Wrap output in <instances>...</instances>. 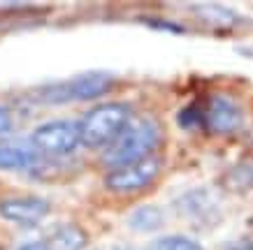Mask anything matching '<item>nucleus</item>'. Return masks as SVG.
Wrapping results in <instances>:
<instances>
[{
  "mask_svg": "<svg viewBox=\"0 0 253 250\" xmlns=\"http://www.w3.org/2000/svg\"><path fill=\"white\" fill-rule=\"evenodd\" d=\"M161 142V130L151 118H132L123 135L102 153V162L112 169L151 158Z\"/></svg>",
  "mask_w": 253,
  "mask_h": 250,
  "instance_id": "1",
  "label": "nucleus"
},
{
  "mask_svg": "<svg viewBox=\"0 0 253 250\" xmlns=\"http://www.w3.org/2000/svg\"><path fill=\"white\" fill-rule=\"evenodd\" d=\"M132 109L123 102H107L91 109L82 118V144L86 148H105L114 144L116 139L123 135V130L130 125Z\"/></svg>",
  "mask_w": 253,
  "mask_h": 250,
  "instance_id": "2",
  "label": "nucleus"
},
{
  "mask_svg": "<svg viewBox=\"0 0 253 250\" xmlns=\"http://www.w3.org/2000/svg\"><path fill=\"white\" fill-rule=\"evenodd\" d=\"M112 86H114V76L109 72H84L68 81L42 86L31 93V98L42 105H65L75 100H95L112 91Z\"/></svg>",
  "mask_w": 253,
  "mask_h": 250,
  "instance_id": "3",
  "label": "nucleus"
},
{
  "mask_svg": "<svg viewBox=\"0 0 253 250\" xmlns=\"http://www.w3.org/2000/svg\"><path fill=\"white\" fill-rule=\"evenodd\" d=\"M31 144L42 155L49 158H63L75 153L82 144V128L75 121H49L35 128L31 137Z\"/></svg>",
  "mask_w": 253,
  "mask_h": 250,
  "instance_id": "4",
  "label": "nucleus"
},
{
  "mask_svg": "<svg viewBox=\"0 0 253 250\" xmlns=\"http://www.w3.org/2000/svg\"><path fill=\"white\" fill-rule=\"evenodd\" d=\"M158 174H161V160L151 155V158H144L139 162H132V165L109 169L105 185L112 192H121V195L137 192V190H144L146 185H151Z\"/></svg>",
  "mask_w": 253,
  "mask_h": 250,
  "instance_id": "5",
  "label": "nucleus"
},
{
  "mask_svg": "<svg viewBox=\"0 0 253 250\" xmlns=\"http://www.w3.org/2000/svg\"><path fill=\"white\" fill-rule=\"evenodd\" d=\"M174 206L181 218L191 220V222H200V225H209V222L218 220V213H221L218 197L209 188L188 190L186 195L176 199Z\"/></svg>",
  "mask_w": 253,
  "mask_h": 250,
  "instance_id": "6",
  "label": "nucleus"
},
{
  "mask_svg": "<svg viewBox=\"0 0 253 250\" xmlns=\"http://www.w3.org/2000/svg\"><path fill=\"white\" fill-rule=\"evenodd\" d=\"M49 211H51V204L44 197H38V195L7 197L0 202V215L7 222H14V225H21V227L38 225L40 220H44L49 215Z\"/></svg>",
  "mask_w": 253,
  "mask_h": 250,
  "instance_id": "7",
  "label": "nucleus"
},
{
  "mask_svg": "<svg viewBox=\"0 0 253 250\" xmlns=\"http://www.w3.org/2000/svg\"><path fill=\"white\" fill-rule=\"evenodd\" d=\"M205 114H207V128L216 135H230L237 132L244 123V111L242 107L228 95H211L205 105Z\"/></svg>",
  "mask_w": 253,
  "mask_h": 250,
  "instance_id": "8",
  "label": "nucleus"
},
{
  "mask_svg": "<svg viewBox=\"0 0 253 250\" xmlns=\"http://www.w3.org/2000/svg\"><path fill=\"white\" fill-rule=\"evenodd\" d=\"M42 153L33 144H0V169H35Z\"/></svg>",
  "mask_w": 253,
  "mask_h": 250,
  "instance_id": "9",
  "label": "nucleus"
},
{
  "mask_svg": "<svg viewBox=\"0 0 253 250\" xmlns=\"http://www.w3.org/2000/svg\"><path fill=\"white\" fill-rule=\"evenodd\" d=\"M44 241L49 250H84L88 243V234L75 222H65L51 229V234Z\"/></svg>",
  "mask_w": 253,
  "mask_h": 250,
  "instance_id": "10",
  "label": "nucleus"
},
{
  "mask_svg": "<svg viewBox=\"0 0 253 250\" xmlns=\"http://www.w3.org/2000/svg\"><path fill=\"white\" fill-rule=\"evenodd\" d=\"M163 222H165V215H163V211L154 204L137 206V209L130 211V215H128V227L135 229V232H144V234L161 229Z\"/></svg>",
  "mask_w": 253,
  "mask_h": 250,
  "instance_id": "11",
  "label": "nucleus"
},
{
  "mask_svg": "<svg viewBox=\"0 0 253 250\" xmlns=\"http://www.w3.org/2000/svg\"><path fill=\"white\" fill-rule=\"evenodd\" d=\"M223 183H225V188L232 190V192L253 190V160H242V162H237V165L225 174Z\"/></svg>",
  "mask_w": 253,
  "mask_h": 250,
  "instance_id": "12",
  "label": "nucleus"
},
{
  "mask_svg": "<svg viewBox=\"0 0 253 250\" xmlns=\"http://www.w3.org/2000/svg\"><path fill=\"white\" fill-rule=\"evenodd\" d=\"M193 9L202 21H207L209 26H216V28H228V26L237 21V14L228 7H221V5L207 2V5H193Z\"/></svg>",
  "mask_w": 253,
  "mask_h": 250,
  "instance_id": "13",
  "label": "nucleus"
},
{
  "mask_svg": "<svg viewBox=\"0 0 253 250\" xmlns=\"http://www.w3.org/2000/svg\"><path fill=\"white\" fill-rule=\"evenodd\" d=\"M146 250H205V248L191 236L174 234V236H161V239L151 241Z\"/></svg>",
  "mask_w": 253,
  "mask_h": 250,
  "instance_id": "14",
  "label": "nucleus"
},
{
  "mask_svg": "<svg viewBox=\"0 0 253 250\" xmlns=\"http://www.w3.org/2000/svg\"><path fill=\"white\" fill-rule=\"evenodd\" d=\"M176 123H179V128H184V130L207 128V114H205V107H200V105L184 107V109L176 114Z\"/></svg>",
  "mask_w": 253,
  "mask_h": 250,
  "instance_id": "15",
  "label": "nucleus"
},
{
  "mask_svg": "<svg viewBox=\"0 0 253 250\" xmlns=\"http://www.w3.org/2000/svg\"><path fill=\"white\" fill-rule=\"evenodd\" d=\"M146 26H151V28H161L165 33H176V35H181L184 28L181 26H176V23H169V21H161V19H144Z\"/></svg>",
  "mask_w": 253,
  "mask_h": 250,
  "instance_id": "16",
  "label": "nucleus"
},
{
  "mask_svg": "<svg viewBox=\"0 0 253 250\" xmlns=\"http://www.w3.org/2000/svg\"><path fill=\"white\" fill-rule=\"evenodd\" d=\"M12 128H14V118H12L9 107L0 105V135H7V132H12Z\"/></svg>",
  "mask_w": 253,
  "mask_h": 250,
  "instance_id": "17",
  "label": "nucleus"
},
{
  "mask_svg": "<svg viewBox=\"0 0 253 250\" xmlns=\"http://www.w3.org/2000/svg\"><path fill=\"white\" fill-rule=\"evenodd\" d=\"M225 250H253V239H237L225 246Z\"/></svg>",
  "mask_w": 253,
  "mask_h": 250,
  "instance_id": "18",
  "label": "nucleus"
},
{
  "mask_svg": "<svg viewBox=\"0 0 253 250\" xmlns=\"http://www.w3.org/2000/svg\"><path fill=\"white\" fill-rule=\"evenodd\" d=\"M19 250H49V246H46V241L42 239V241H28V243H23V246H19Z\"/></svg>",
  "mask_w": 253,
  "mask_h": 250,
  "instance_id": "19",
  "label": "nucleus"
}]
</instances>
